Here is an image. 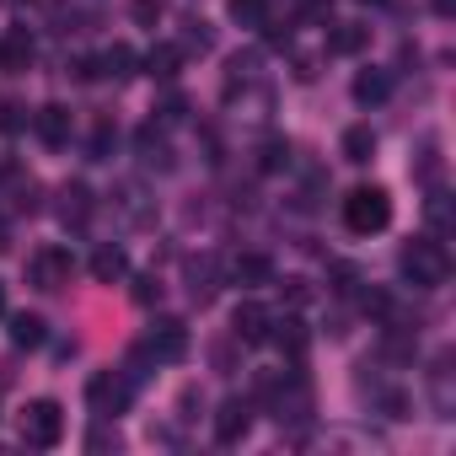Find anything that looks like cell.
Segmentation results:
<instances>
[{
    "label": "cell",
    "mask_w": 456,
    "mask_h": 456,
    "mask_svg": "<svg viewBox=\"0 0 456 456\" xmlns=\"http://www.w3.org/2000/svg\"><path fill=\"white\" fill-rule=\"evenodd\" d=\"M344 225L354 237H370V232H387L392 225V193L387 188H354L344 199Z\"/></svg>",
    "instance_id": "6da1fadb"
},
{
    "label": "cell",
    "mask_w": 456,
    "mask_h": 456,
    "mask_svg": "<svg viewBox=\"0 0 456 456\" xmlns=\"http://www.w3.org/2000/svg\"><path fill=\"white\" fill-rule=\"evenodd\" d=\"M403 274H408L419 290H435V285H445L451 258H445V248H440L435 237H419V242L403 248Z\"/></svg>",
    "instance_id": "7a4b0ae2"
},
{
    "label": "cell",
    "mask_w": 456,
    "mask_h": 456,
    "mask_svg": "<svg viewBox=\"0 0 456 456\" xmlns=\"http://www.w3.org/2000/svg\"><path fill=\"white\" fill-rule=\"evenodd\" d=\"M22 440L28 445H60L65 440V408L54 403V397H38V403H28L22 408Z\"/></svg>",
    "instance_id": "3957f363"
},
{
    "label": "cell",
    "mask_w": 456,
    "mask_h": 456,
    "mask_svg": "<svg viewBox=\"0 0 456 456\" xmlns=\"http://www.w3.org/2000/svg\"><path fill=\"white\" fill-rule=\"evenodd\" d=\"M70 248H38L33 253V264H28V280L38 285V290H60V285H70Z\"/></svg>",
    "instance_id": "277c9868"
},
{
    "label": "cell",
    "mask_w": 456,
    "mask_h": 456,
    "mask_svg": "<svg viewBox=\"0 0 456 456\" xmlns=\"http://www.w3.org/2000/svg\"><path fill=\"white\" fill-rule=\"evenodd\" d=\"M248 429H253V408H248L242 397L220 403V413H215V440H220V445H237Z\"/></svg>",
    "instance_id": "5b68a950"
},
{
    "label": "cell",
    "mask_w": 456,
    "mask_h": 456,
    "mask_svg": "<svg viewBox=\"0 0 456 456\" xmlns=\"http://www.w3.org/2000/svg\"><path fill=\"white\" fill-rule=\"evenodd\" d=\"M232 328H237V338H242V344H269V333H274V317H269V306H258V301H242V306H237V317H232Z\"/></svg>",
    "instance_id": "8992f818"
},
{
    "label": "cell",
    "mask_w": 456,
    "mask_h": 456,
    "mask_svg": "<svg viewBox=\"0 0 456 456\" xmlns=\"http://www.w3.org/2000/svg\"><path fill=\"white\" fill-rule=\"evenodd\" d=\"M151 354H156V360H183V354H188V333H183L177 317H161V322L151 328Z\"/></svg>",
    "instance_id": "52a82bcc"
},
{
    "label": "cell",
    "mask_w": 456,
    "mask_h": 456,
    "mask_svg": "<svg viewBox=\"0 0 456 456\" xmlns=\"http://www.w3.org/2000/svg\"><path fill=\"white\" fill-rule=\"evenodd\" d=\"M129 403V381L124 376H92V408L97 413H124Z\"/></svg>",
    "instance_id": "ba28073f"
},
{
    "label": "cell",
    "mask_w": 456,
    "mask_h": 456,
    "mask_svg": "<svg viewBox=\"0 0 456 456\" xmlns=\"http://www.w3.org/2000/svg\"><path fill=\"white\" fill-rule=\"evenodd\" d=\"M33 129H38L49 145H65V140H70V108H60V102H44V108L33 113Z\"/></svg>",
    "instance_id": "9c48e42d"
},
{
    "label": "cell",
    "mask_w": 456,
    "mask_h": 456,
    "mask_svg": "<svg viewBox=\"0 0 456 456\" xmlns=\"http://www.w3.org/2000/svg\"><path fill=\"white\" fill-rule=\"evenodd\" d=\"M365 44H370V28H360V22H338L328 33V54H360Z\"/></svg>",
    "instance_id": "30bf717a"
},
{
    "label": "cell",
    "mask_w": 456,
    "mask_h": 456,
    "mask_svg": "<svg viewBox=\"0 0 456 456\" xmlns=\"http://www.w3.org/2000/svg\"><path fill=\"white\" fill-rule=\"evenodd\" d=\"M134 65H140V54H134L129 44H113L108 54H97V76H113V81L134 76Z\"/></svg>",
    "instance_id": "8fae6325"
},
{
    "label": "cell",
    "mask_w": 456,
    "mask_h": 456,
    "mask_svg": "<svg viewBox=\"0 0 456 456\" xmlns=\"http://www.w3.org/2000/svg\"><path fill=\"white\" fill-rule=\"evenodd\" d=\"M129 274V258L118 253V248H97L92 253V280L97 285H113V280H124Z\"/></svg>",
    "instance_id": "7c38bea8"
},
{
    "label": "cell",
    "mask_w": 456,
    "mask_h": 456,
    "mask_svg": "<svg viewBox=\"0 0 456 456\" xmlns=\"http://www.w3.org/2000/svg\"><path fill=\"white\" fill-rule=\"evenodd\" d=\"M33 65V38L28 33H6L0 38V70H28Z\"/></svg>",
    "instance_id": "4fadbf2b"
},
{
    "label": "cell",
    "mask_w": 456,
    "mask_h": 456,
    "mask_svg": "<svg viewBox=\"0 0 456 456\" xmlns=\"http://www.w3.org/2000/svg\"><path fill=\"white\" fill-rule=\"evenodd\" d=\"M177 65H183V49H177V44H156V49L145 54V76H156V81H172Z\"/></svg>",
    "instance_id": "5bb4252c"
},
{
    "label": "cell",
    "mask_w": 456,
    "mask_h": 456,
    "mask_svg": "<svg viewBox=\"0 0 456 456\" xmlns=\"http://www.w3.org/2000/svg\"><path fill=\"white\" fill-rule=\"evenodd\" d=\"M370 156H376V129L370 124L344 129V161H370Z\"/></svg>",
    "instance_id": "9a60e30c"
},
{
    "label": "cell",
    "mask_w": 456,
    "mask_h": 456,
    "mask_svg": "<svg viewBox=\"0 0 456 456\" xmlns=\"http://www.w3.org/2000/svg\"><path fill=\"white\" fill-rule=\"evenodd\" d=\"M392 92V76L387 70H360L354 76V102H381Z\"/></svg>",
    "instance_id": "2e32d148"
},
{
    "label": "cell",
    "mask_w": 456,
    "mask_h": 456,
    "mask_svg": "<svg viewBox=\"0 0 456 456\" xmlns=\"http://www.w3.org/2000/svg\"><path fill=\"white\" fill-rule=\"evenodd\" d=\"M232 274H237V285H269V280H274V264L258 258V253H248V258L232 264Z\"/></svg>",
    "instance_id": "e0dca14e"
},
{
    "label": "cell",
    "mask_w": 456,
    "mask_h": 456,
    "mask_svg": "<svg viewBox=\"0 0 456 456\" xmlns=\"http://www.w3.org/2000/svg\"><path fill=\"white\" fill-rule=\"evenodd\" d=\"M60 199H65V204H60V215H65V225H81V220H86V209H92V204H86L92 193H86L81 183H70V188H65Z\"/></svg>",
    "instance_id": "ac0fdd59"
},
{
    "label": "cell",
    "mask_w": 456,
    "mask_h": 456,
    "mask_svg": "<svg viewBox=\"0 0 456 456\" xmlns=\"http://www.w3.org/2000/svg\"><path fill=\"white\" fill-rule=\"evenodd\" d=\"M12 344H44V322L33 317V312H22V317H12Z\"/></svg>",
    "instance_id": "d6986e66"
},
{
    "label": "cell",
    "mask_w": 456,
    "mask_h": 456,
    "mask_svg": "<svg viewBox=\"0 0 456 456\" xmlns=\"http://www.w3.org/2000/svg\"><path fill=\"white\" fill-rule=\"evenodd\" d=\"M225 12H232V22H242V28H258L264 22V0H225Z\"/></svg>",
    "instance_id": "ffe728a7"
},
{
    "label": "cell",
    "mask_w": 456,
    "mask_h": 456,
    "mask_svg": "<svg viewBox=\"0 0 456 456\" xmlns=\"http://www.w3.org/2000/svg\"><path fill=\"white\" fill-rule=\"evenodd\" d=\"M129 12H134V22H140V28H156V22H161V0H134Z\"/></svg>",
    "instance_id": "44dd1931"
},
{
    "label": "cell",
    "mask_w": 456,
    "mask_h": 456,
    "mask_svg": "<svg viewBox=\"0 0 456 456\" xmlns=\"http://www.w3.org/2000/svg\"><path fill=\"white\" fill-rule=\"evenodd\" d=\"M280 161H290V145H285V140H269V145H264V172H274Z\"/></svg>",
    "instance_id": "7402d4cb"
},
{
    "label": "cell",
    "mask_w": 456,
    "mask_h": 456,
    "mask_svg": "<svg viewBox=\"0 0 456 456\" xmlns=\"http://www.w3.org/2000/svg\"><path fill=\"white\" fill-rule=\"evenodd\" d=\"M156 296H161V285H156L151 274H140V280H134V301H140V306H151Z\"/></svg>",
    "instance_id": "603a6c76"
},
{
    "label": "cell",
    "mask_w": 456,
    "mask_h": 456,
    "mask_svg": "<svg viewBox=\"0 0 456 456\" xmlns=\"http://www.w3.org/2000/svg\"><path fill=\"white\" fill-rule=\"evenodd\" d=\"M0 129H6V134L22 129V108H17V102H0Z\"/></svg>",
    "instance_id": "cb8c5ba5"
},
{
    "label": "cell",
    "mask_w": 456,
    "mask_h": 456,
    "mask_svg": "<svg viewBox=\"0 0 456 456\" xmlns=\"http://www.w3.org/2000/svg\"><path fill=\"white\" fill-rule=\"evenodd\" d=\"M86 445H92V451H102V445H118V429H113V435H108V429H92V440H86Z\"/></svg>",
    "instance_id": "d4e9b609"
},
{
    "label": "cell",
    "mask_w": 456,
    "mask_h": 456,
    "mask_svg": "<svg viewBox=\"0 0 456 456\" xmlns=\"http://www.w3.org/2000/svg\"><path fill=\"white\" fill-rule=\"evenodd\" d=\"M306 12H312V17H328V12H333V0H306Z\"/></svg>",
    "instance_id": "484cf974"
},
{
    "label": "cell",
    "mask_w": 456,
    "mask_h": 456,
    "mask_svg": "<svg viewBox=\"0 0 456 456\" xmlns=\"http://www.w3.org/2000/svg\"><path fill=\"white\" fill-rule=\"evenodd\" d=\"M429 6H435V17H451V12H456V0H429Z\"/></svg>",
    "instance_id": "4316f807"
},
{
    "label": "cell",
    "mask_w": 456,
    "mask_h": 456,
    "mask_svg": "<svg viewBox=\"0 0 456 456\" xmlns=\"http://www.w3.org/2000/svg\"><path fill=\"white\" fill-rule=\"evenodd\" d=\"M12 248V232H6V220H0V253H6Z\"/></svg>",
    "instance_id": "83f0119b"
},
{
    "label": "cell",
    "mask_w": 456,
    "mask_h": 456,
    "mask_svg": "<svg viewBox=\"0 0 456 456\" xmlns=\"http://www.w3.org/2000/svg\"><path fill=\"white\" fill-rule=\"evenodd\" d=\"M0 312H6V285H0Z\"/></svg>",
    "instance_id": "f1b7e54d"
},
{
    "label": "cell",
    "mask_w": 456,
    "mask_h": 456,
    "mask_svg": "<svg viewBox=\"0 0 456 456\" xmlns=\"http://www.w3.org/2000/svg\"><path fill=\"white\" fill-rule=\"evenodd\" d=\"M365 6H381V0H365Z\"/></svg>",
    "instance_id": "f546056e"
}]
</instances>
